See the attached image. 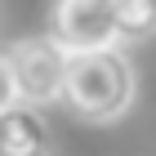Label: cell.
<instances>
[{
    "label": "cell",
    "mask_w": 156,
    "mask_h": 156,
    "mask_svg": "<svg viewBox=\"0 0 156 156\" xmlns=\"http://www.w3.org/2000/svg\"><path fill=\"white\" fill-rule=\"evenodd\" d=\"M62 103L80 120H94V125L125 116L134 103V67L120 54V45L76 54L72 67H67V98Z\"/></svg>",
    "instance_id": "obj_1"
},
{
    "label": "cell",
    "mask_w": 156,
    "mask_h": 156,
    "mask_svg": "<svg viewBox=\"0 0 156 156\" xmlns=\"http://www.w3.org/2000/svg\"><path fill=\"white\" fill-rule=\"evenodd\" d=\"M13 62V80H18V98L31 107H54L67 98V67L72 54H62L49 36H31L5 49Z\"/></svg>",
    "instance_id": "obj_2"
},
{
    "label": "cell",
    "mask_w": 156,
    "mask_h": 156,
    "mask_svg": "<svg viewBox=\"0 0 156 156\" xmlns=\"http://www.w3.org/2000/svg\"><path fill=\"white\" fill-rule=\"evenodd\" d=\"M49 40L62 54H72V58L120 45L112 5L107 0H54V9H49Z\"/></svg>",
    "instance_id": "obj_3"
},
{
    "label": "cell",
    "mask_w": 156,
    "mask_h": 156,
    "mask_svg": "<svg viewBox=\"0 0 156 156\" xmlns=\"http://www.w3.org/2000/svg\"><path fill=\"white\" fill-rule=\"evenodd\" d=\"M0 156H49V125L40 107L13 103L0 112Z\"/></svg>",
    "instance_id": "obj_4"
},
{
    "label": "cell",
    "mask_w": 156,
    "mask_h": 156,
    "mask_svg": "<svg viewBox=\"0 0 156 156\" xmlns=\"http://www.w3.org/2000/svg\"><path fill=\"white\" fill-rule=\"evenodd\" d=\"M116 18L120 40H143L156 36V0H107Z\"/></svg>",
    "instance_id": "obj_5"
},
{
    "label": "cell",
    "mask_w": 156,
    "mask_h": 156,
    "mask_svg": "<svg viewBox=\"0 0 156 156\" xmlns=\"http://www.w3.org/2000/svg\"><path fill=\"white\" fill-rule=\"evenodd\" d=\"M13 103H23L18 98V80H13V62H9V54H0V112H9Z\"/></svg>",
    "instance_id": "obj_6"
}]
</instances>
